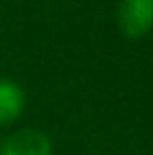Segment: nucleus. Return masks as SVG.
<instances>
[{"label": "nucleus", "mask_w": 153, "mask_h": 155, "mask_svg": "<svg viewBox=\"0 0 153 155\" xmlns=\"http://www.w3.org/2000/svg\"><path fill=\"white\" fill-rule=\"evenodd\" d=\"M117 25L124 36L140 38L153 27V0H119Z\"/></svg>", "instance_id": "1"}, {"label": "nucleus", "mask_w": 153, "mask_h": 155, "mask_svg": "<svg viewBox=\"0 0 153 155\" xmlns=\"http://www.w3.org/2000/svg\"><path fill=\"white\" fill-rule=\"evenodd\" d=\"M25 92L12 79H0V124H9L23 113Z\"/></svg>", "instance_id": "3"}, {"label": "nucleus", "mask_w": 153, "mask_h": 155, "mask_svg": "<svg viewBox=\"0 0 153 155\" xmlns=\"http://www.w3.org/2000/svg\"><path fill=\"white\" fill-rule=\"evenodd\" d=\"M0 155H52V142L38 128H20L0 144Z\"/></svg>", "instance_id": "2"}]
</instances>
